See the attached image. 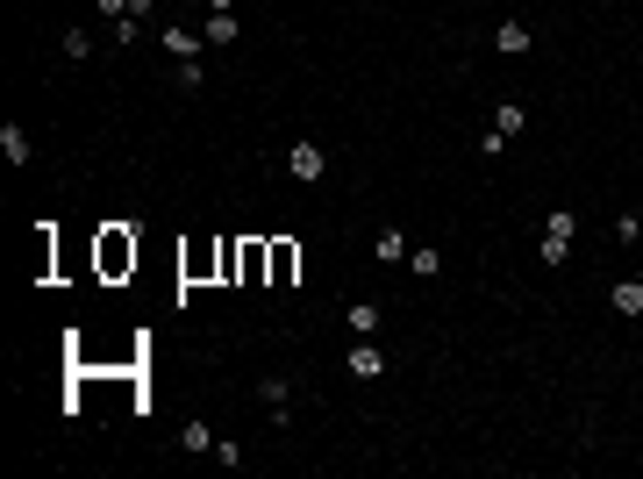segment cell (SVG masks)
<instances>
[{
	"label": "cell",
	"mask_w": 643,
	"mask_h": 479,
	"mask_svg": "<svg viewBox=\"0 0 643 479\" xmlns=\"http://www.w3.org/2000/svg\"><path fill=\"white\" fill-rule=\"evenodd\" d=\"M615 315H629V322L643 315V280H615Z\"/></svg>",
	"instance_id": "obj_11"
},
{
	"label": "cell",
	"mask_w": 643,
	"mask_h": 479,
	"mask_svg": "<svg viewBox=\"0 0 643 479\" xmlns=\"http://www.w3.org/2000/svg\"><path fill=\"white\" fill-rule=\"evenodd\" d=\"M286 393H293V386L279 380V373H272V380H265V386H258V401L272 408V422H286Z\"/></svg>",
	"instance_id": "obj_15"
},
{
	"label": "cell",
	"mask_w": 643,
	"mask_h": 479,
	"mask_svg": "<svg viewBox=\"0 0 643 479\" xmlns=\"http://www.w3.org/2000/svg\"><path fill=\"white\" fill-rule=\"evenodd\" d=\"M200 7H207V14H222V7H236V0H200Z\"/></svg>",
	"instance_id": "obj_18"
},
{
	"label": "cell",
	"mask_w": 643,
	"mask_h": 479,
	"mask_svg": "<svg viewBox=\"0 0 643 479\" xmlns=\"http://www.w3.org/2000/svg\"><path fill=\"white\" fill-rule=\"evenodd\" d=\"M493 51L522 58V51H529V22H501V29H493Z\"/></svg>",
	"instance_id": "obj_10"
},
{
	"label": "cell",
	"mask_w": 643,
	"mask_h": 479,
	"mask_svg": "<svg viewBox=\"0 0 643 479\" xmlns=\"http://www.w3.org/2000/svg\"><path fill=\"white\" fill-rule=\"evenodd\" d=\"M158 43H165V51H172V58H200V51H207V36H193V29H186V22H172V29H165V36H158Z\"/></svg>",
	"instance_id": "obj_8"
},
{
	"label": "cell",
	"mask_w": 643,
	"mask_h": 479,
	"mask_svg": "<svg viewBox=\"0 0 643 479\" xmlns=\"http://www.w3.org/2000/svg\"><path fill=\"white\" fill-rule=\"evenodd\" d=\"M572 229H579L572 207H551V215H544V236H557V244H572Z\"/></svg>",
	"instance_id": "obj_16"
},
{
	"label": "cell",
	"mask_w": 643,
	"mask_h": 479,
	"mask_svg": "<svg viewBox=\"0 0 643 479\" xmlns=\"http://www.w3.org/2000/svg\"><path fill=\"white\" fill-rule=\"evenodd\" d=\"M0 158H7V165H29V136H22V129H14V122H7V129H0Z\"/></svg>",
	"instance_id": "obj_14"
},
{
	"label": "cell",
	"mask_w": 643,
	"mask_h": 479,
	"mask_svg": "<svg viewBox=\"0 0 643 479\" xmlns=\"http://www.w3.org/2000/svg\"><path fill=\"white\" fill-rule=\"evenodd\" d=\"M93 265H100V280H129V272H136V229L107 222L100 244H93Z\"/></svg>",
	"instance_id": "obj_1"
},
{
	"label": "cell",
	"mask_w": 643,
	"mask_h": 479,
	"mask_svg": "<svg viewBox=\"0 0 643 479\" xmlns=\"http://www.w3.org/2000/svg\"><path fill=\"white\" fill-rule=\"evenodd\" d=\"M207 43H236V7H222V14H207V29H200Z\"/></svg>",
	"instance_id": "obj_12"
},
{
	"label": "cell",
	"mask_w": 643,
	"mask_h": 479,
	"mask_svg": "<svg viewBox=\"0 0 643 479\" xmlns=\"http://www.w3.org/2000/svg\"><path fill=\"white\" fill-rule=\"evenodd\" d=\"M286 172H293L300 187H315V180L329 172V165H322V143H293V151H286Z\"/></svg>",
	"instance_id": "obj_2"
},
{
	"label": "cell",
	"mask_w": 643,
	"mask_h": 479,
	"mask_svg": "<svg viewBox=\"0 0 643 479\" xmlns=\"http://www.w3.org/2000/svg\"><path fill=\"white\" fill-rule=\"evenodd\" d=\"M293 272H300V244L272 236V272H265V287H293Z\"/></svg>",
	"instance_id": "obj_4"
},
{
	"label": "cell",
	"mask_w": 643,
	"mask_h": 479,
	"mask_svg": "<svg viewBox=\"0 0 643 479\" xmlns=\"http://www.w3.org/2000/svg\"><path fill=\"white\" fill-rule=\"evenodd\" d=\"M522 122H529L522 100H501V107H493V129H501V136H522Z\"/></svg>",
	"instance_id": "obj_13"
},
{
	"label": "cell",
	"mask_w": 643,
	"mask_h": 479,
	"mask_svg": "<svg viewBox=\"0 0 643 479\" xmlns=\"http://www.w3.org/2000/svg\"><path fill=\"white\" fill-rule=\"evenodd\" d=\"M436 272H444V251L422 244V251H415V280H436Z\"/></svg>",
	"instance_id": "obj_17"
},
{
	"label": "cell",
	"mask_w": 643,
	"mask_h": 479,
	"mask_svg": "<svg viewBox=\"0 0 643 479\" xmlns=\"http://www.w3.org/2000/svg\"><path fill=\"white\" fill-rule=\"evenodd\" d=\"M344 322H351V336H379V329H386V308H379V300H351Z\"/></svg>",
	"instance_id": "obj_5"
},
{
	"label": "cell",
	"mask_w": 643,
	"mask_h": 479,
	"mask_svg": "<svg viewBox=\"0 0 643 479\" xmlns=\"http://www.w3.org/2000/svg\"><path fill=\"white\" fill-rule=\"evenodd\" d=\"M179 272H186V280H207V272L222 280V244H193V251H179Z\"/></svg>",
	"instance_id": "obj_3"
},
{
	"label": "cell",
	"mask_w": 643,
	"mask_h": 479,
	"mask_svg": "<svg viewBox=\"0 0 643 479\" xmlns=\"http://www.w3.org/2000/svg\"><path fill=\"white\" fill-rule=\"evenodd\" d=\"M265 272H272V244L265 236H243V287H258Z\"/></svg>",
	"instance_id": "obj_7"
},
{
	"label": "cell",
	"mask_w": 643,
	"mask_h": 479,
	"mask_svg": "<svg viewBox=\"0 0 643 479\" xmlns=\"http://www.w3.org/2000/svg\"><path fill=\"white\" fill-rule=\"evenodd\" d=\"M637 215H643V207H637Z\"/></svg>",
	"instance_id": "obj_19"
},
{
	"label": "cell",
	"mask_w": 643,
	"mask_h": 479,
	"mask_svg": "<svg viewBox=\"0 0 643 479\" xmlns=\"http://www.w3.org/2000/svg\"><path fill=\"white\" fill-rule=\"evenodd\" d=\"M372 258H379V265H400V258H408V229H379V236H372Z\"/></svg>",
	"instance_id": "obj_9"
},
{
	"label": "cell",
	"mask_w": 643,
	"mask_h": 479,
	"mask_svg": "<svg viewBox=\"0 0 643 479\" xmlns=\"http://www.w3.org/2000/svg\"><path fill=\"white\" fill-rule=\"evenodd\" d=\"M379 373H386V351H379L372 336H358V344H351V380H379Z\"/></svg>",
	"instance_id": "obj_6"
}]
</instances>
